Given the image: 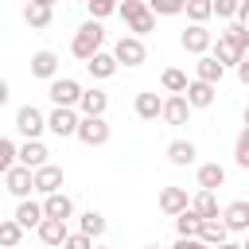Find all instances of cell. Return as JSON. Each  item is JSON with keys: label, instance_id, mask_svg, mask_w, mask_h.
Instances as JSON below:
<instances>
[{"label": "cell", "instance_id": "obj_11", "mask_svg": "<svg viewBox=\"0 0 249 249\" xmlns=\"http://www.w3.org/2000/svg\"><path fill=\"white\" fill-rule=\"evenodd\" d=\"M47 156H51V152H47V144H43V140H23V144L16 148V163H19V167H27V171H35V167L51 163Z\"/></svg>", "mask_w": 249, "mask_h": 249}, {"label": "cell", "instance_id": "obj_19", "mask_svg": "<svg viewBox=\"0 0 249 249\" xmlns=\"http://www.w3.org/2000/svg\"><path fill=\"white\" fill-rule=\"evenodd\" d=\"M4 187H8V195H16V198H27V195H31V171L16 163L12 171H4Z\"/></svg>", "mask_w": 249, "mask_h": 249}, {"label": "cell", "instance_id": "obj_29", "mask_svg": "<svg viewBox=\"0 0 249 249\" xmlns=\"http://www.w3.org/2000/svg\"><path fill=\"white\" fill-rule=\"evenodd\" d=\"M23 19H27V27L43 31V27H51V19H54V8H39V4H27V8H23Z\"/></svg>", "mask_w": 249, "mask_h": 249}, {"label": "cell", "instance_id": "obj_31", "mask_svg": "<svg viewBox=\"0 0 249 249\" xmlns=\"http://www.w3.org/2000/svg\"><path fill=\"white\" fill-rule=\"evenodd\" d=\"M105 226H109V222H105V214L86 210V214H82V230H78V233H86V237H93V241H97V237L105 233Z\"/></svg>", "mask_w": 249, "mask_h": 249}, {"label": "cell", "instance_id": "obj_3", "mask_svg": "<svg viewBox=\"0 0 249 249\" xmlns=\"http://www.w3.org/2000/svg\"><path fill=\"white\" fill-rule=\"evenodd\" d=\"M109 54H113L117 66H144V62H148V47H144V39H136V35H121Z\"/></svg>", "mask_w": 249, "mask_h": 249}, {"label": "cell", "instance_id": "obj_24", "mask_svg": "<svg viewBox=\"0 0 249 249\" xmlns=\"http://www.w3.org/2000/svg\"><path fill=\"white\" fill-rule=\"evenodd\" d=\"M35 233H39V241H43V245H51V249H54V245H62V237H66L70 230H66V222H58V218H43V222L35 226Z\"/></svg>", "mask_w": 249, "mask_h": 249}, {"label": "cell", "instance_id": "obj_48", "mask_svg": "<svg viewBox=\"0 0 249 249\" xmlns=\"http://www.w3.org/2000/svg\"><path fill=\"white\" fill-rule=\"evenodd\" d=\"M148 249H160V245H148Z\"/></svg>", "mask_w": 249, "mask_h": 249}, {"label": "cell", "instance_id": "obj_32", "mask_svg": "<svg viewBox=\"0 0 249 249\" xmlns=\"http://www.w3.org/2000/svg\"><path fill=\"white\" fill-rule=\"evenodd\" d=\"M19 241H23V230L12 218H0V249H19Z\"/></svg>", "mask_w": 249, "mask_h": 249}, {"label": "cell", "instance_id": "obj_20", "mask_svg": "<svg viewBox=\"0 0 249 249\" xmlns=\"http://www.w3.org/2000/svg\"><path fill=\"white\" fill-rule=\"evenodd\" d=\"M19 230H35L39 222H43V206L35 202V198H19V206H16V218H12Z\"/></svg>", "mask_w": 249, "mask_h": 249}, {"label": "cell", "instance_id": "obj_23", "mask_svg": "<svg viewBox=\"0 0 249 249\" xmlns=\"http://www.w3.org/2000/svg\"><path fill=\"white\" fill-rule=\"evenodd\" d=\"M226 78V66H218L210 54H198V62H195V82H206V86H218Z\"/></svg>", "mask_w": 249, "mask_h": 249}, {"label": "cell", "instance_id": "obj_30", "mask_svg": "<svg viewBox=\"0 0 249 249\" xmlns=\"http://www.w3.org/2000/svg\"><path fill=\"white\" fill-rule=\"evenodd\" d=\"M198 226H202V218H198L191 206H187L183 214H175V233H179V237H198Z\"/></svg>", "mask_w": 249, "mask_h": 249}, {"label": "cell", "instance_id": "obj_25", "mask_svg": "<svg viewBox=\"0 0 249 249\" xmlns=\"http://www.w3.org/2000/svg\"><path fill=\"white\" fill-rule=\"evenodd\" d=\"M195 156H198L195 140H171V144H167V163H175V167L195 163Z\"/></svg>", "mask_w": 249, "mask_h": 249}, {"label": "cell", "instance_id": "obj_21", "mask_svg": "<svg viewBox=\"0 0 249 249\" xmlns=\"http://www.w3.org/2000/svg\"><path fill=\"white\" fill-rule=\"evenodd\" d=\"M31 74L35 78H47V82L58 78V54L54 51H35L31 54Z\"/></svg>", "mask_w": 249, "mask_h": 249}, {"label": "cell", "instance_id": "obj_36", "mask_svg": "<svg viewBox=\"0 0 249 249\" xmlns=\"http://www.w3.org/2000/svg\"><path fill=\"white\" fill-rule=\"evenodd\" d=\"M144 4H148L152 16H179L187 0H144Z\"/></svg>", "mask_w": 249, "mask_h": 249}, {"label": "cell", "instance_id": "obj_47", "mask_svg": "<svg viewBox=\"0 0 249 249\" xmlns=\"http://www.w3.org/2000/svg\"><path fill=\"white\" fill-rule=\"evenodd\" d=\"M93 249H105V245H93Z\"/></svg>", "mask_w": 249, "mask_h": 249}, {"label": "cell", "instance_id": "obj_35", "mask_svg": "<svg viewBox=\"0 0 249 249\" xmlns=\"http://www.w3.org/2000/svg\"><path fill=\"white\" fill-rule=\"evenodd\" d=\"M233 163H237L241 171H249V128H241V132H237V144H233Z\"/></svg>", "mask_w": 249, "mask_h": 249}, {"label": "cell", "instance_id": "obj_38", "mask_svg": "<svg viewBox=\"0 0 249 249\" xmlns=\"http://www.w3.org/2000/svg\"><path fill=\"white\" fill-rule=\"evenodd\" d=\"M12 167H16V144L8 136H0V175L12 171Z\"/></svg>", "mask_w": 249, "mask_h": 249}, {"label": "cell", "instance_id": "obj_1", "mask_svg": "<svg viewBox=\"0 0 249 249\" xmlns=\"http://www.w3.org/2000/svg\"><path fill=\"white\" fill-rule=\"evenodd\" d=\"M101 43H105V27H101L97 19H86V23L74 31V39H70V54L86 62L89 54H97V51H101Z\"/></svg>", "mask_w": 249, "mask_h": 249}, {"label": "cell", "instance_id": "obj_46", "mask_svg": "<svg viewBox=\"0 0 249 249\" xmlns=\"http://www.w3.org/2000/svg\"><path fill=\"white\" fill-rule=\"evenodd\" d=\"M27 4H39V8H54L58 0H27Z\"/></svg>", "mask_w": 249, "mask_h": 249}, {"label": "cell", "instance_id": "obj_37", "mask_svg": "<svg viewBox=\"0 0 249 249\" xmlns=\"http://www.w3.org/2000/svg\"><path fill=\"white\" fill-rule=\"evenodd\" d=\"M117 4H121V0H86V8H89V19H97V23H101L105 16H113V12H117Z\"/></svg>", "mask_w": 249, "mask_h": 249}, {"label": "cell", "instance_id": "obj_40", "mask_svg": "<svg viewBox=\"0 0 249 249\" xmlns=\"http://www.w3.org/2000/svg\"><path fill=\"white\" fill-rule=\"evenodd\" d=\"M226 35H230L241 51H249V31H245V23H230V27H226Z\"/></svg>", "mask_w": 249, "mask_h": 249}, {"label": "cell", "instance_id": "obj_18", "mask_svg": "<svg viewBox=\"0 0 249 249\" xmlns=\"http://www.w3.org/2000/svg\"><path fill=\"white\" fill-rule=\"evenodd\" d=\"M132 109H136V117H140V121H156V117H160V109H163V97H160L156 89H144V93H136Z\"/></svg>", "mask_w": 249, "mask_h": 249}, {"label": "cell", "instance_id": "obj_45", "mask_svg": "<svg viewBox=\"0 0 249 249\" xmlns=\"http://www.w3.org/2000/svg\"><path fill=\"white\" fill-rule=\"evenodd\" d=\"M214 249H245L241 241H222V245H214Z\"/></svg>", "mask_w": 249, "mask_h": 249}, {"label": "cell", "instance_id": "obj_44", "mask_svg": "<svg viewBox=\"0 0 249 249\" xmlns=\"http://www.w3.org/2000/svg\"><path fill=\"white\" fill-rule=\"evenodd\" d=\"M8 97H12V89H8V82L0 78V105H8Z\"/></svg>", "mask_w": 249, "mask_h": 249}, {"label": "cell", "instance_id": "obj_49", "mask_svg": "<svg viewBox=\"0 0 249 249\" xmlns=\"http://www.w3.org/2000/svg\"><path fill=\"white\" fill-rule=\"evenodd\" d=\"M82 4H86V0H82Z\"/></svg>", "mask_w": 249, "mask_h": 249}, {"label": "cell", "instance_id": "obj_4", "mask_svg": "<svg viewBox=\"0 0 249 249\" xmlns=\"http://www.w3.org/2000/svg\"><path fill=\"white\" fill-rule=\"evenodd\" d=\"M16 132L27 136V140H39V136L47 132V117H43V109H35V105H19V109H16Z\"/></svg>", "mask_w": 249, "mask_h": 249}, {"label": "cell", "instance_id": "obj_22", "mask_svg": "<svg viewBox=\"0 0 249 249\" xmlns=\"http://www.w3.org/2000/svg\"><path fill=\"white\" fill-rule=\"evenodd\" d=\"M86 70H89V78L105 82V78H113V74H117V62H113V54H109V51H97V54H89V58H86Z\"/></svg>", "mask_w": 249, "mask_h": 249}, {"label": "cell", "instance_id": "obj_27", "mask_svg": "<svg viewBox=\"0 0 249 249\" xmlns=\"http://www.w3.org/2000/svg\"><path fill=\"white\" fill-rule=\"evenodd\" d=\"M226 187V167L222 163H202L198 167V191H218Z\"/></svg>", "mask_w": 249, "mask_h": 249}, {"label": "cell", "instance_id": "obj_33", "mask_svg": "<svg viewBox=\"0 0 249 249\" xmlns=\"http://www.w3.org/2000/svg\"><path fill=\"white\" fill-rule=\"evenodd\" d=\"M160 86H163L167 93H183V89H187V74H183L179 66H167V70L160 74Z\"/></svg>", "mask_w": 249, "mask_h": 249}, {"label": "cell", "instance_id": "obj_43", "mask_svg": "<svg viewBox=\"0 0 249 249\" xmlns=\"http://www.w3.org/2000/svg\"><path fill=\"white\" fill-rule=\"evenodd\" d=\"M237 78H241V82H249V58H241V62H237Z\"/></svg>", "mask_w": 249, "mask_h": 249}, {"label": "cell", "instance_id": "obj_26", "mask_svg": "<svg viewBox=\"0 0 249 249\" xmlns=\"http://www.w3.org/2000/svg\"><path fill=\"white\" fill-rule=\"evenodd\" d=\"M198 241L214 249V245H222V241H230V230H226V226H222L218 218H202V226H198Z\"/></svg>", "mask_w": 249, "mask_h": 249}, {"label": "cell", "instance_id": "obj_28", "mask_svg": "<svg viewBox=\"0 0 249 249\" xmlns=\"http://www.w3.org/2000/svg\"><path fill=\"white\" fill-rule=\"evenodd\" d=\"M191 210H195L198 218H218V195H214V191H198V195L191 198Z\"/></svg>", "mask_w": 249, "mask_h": 249}, {"label": "cell", "instance_id": "obj_6", "mask_svg": "<svg viewBox=\"0 0 249 249\" xmlns=\"http://www.w3.org/2000/svg\"><path fill=\"white\" fill-rule=\"evenodd\" d=\"M78 93H82V86H78L74 78H51V82H47V97H51L58 109H74V105H78Z\"/></svg>", "mask_w": 249, "mask_h": 249}, {"label": "cell", "instance_id": "obj_17", "mask_svg": "<svg viewBox=\"0 0 249 249\" xmlns=\"http://www.w3.org/2000/svg\"><path fill=\"white\" fill-rule=\"evenodd\" d=\"M160 117H163L167 124H187V121H191V105L183 101V93H171V97H163Z\"/></svg>", "mask_w": 249, "mask_h": 249}, {"label": "cell", "instance_id": "obj_2", "mask_svg": "<svg viewBox=\"0 0 249 249\" xmlns=\"http://www.w3.org/2000/svg\"><path fill=\"white\" fill-rule=\"evenodd\" d=\"M117 16L128 23V31H132L136 39H144L148 31H156V16L148 12L144 0H121V4H117Z\"/></svg>", "mask_w": 249, "mask_h": 249}, {"label": "cell", "instance_id": "obj_14", "mask_svg": "<svg viewBox=\"0 0 249 249\" xmlns=\"http://www.w3.org/2000/svg\"><path fill=\"white\" fill-rule=\"evenodd\" d=\"M179 43H183V51H187V54H206L214 39H210V31H206L202 23H191V27L179 35Z\"/></svg>", "mask_w": 249, "mask_h": 249}, {"label": "cell", "instance_id": "obj_34", "mask_svg": "<svg viewBox=\"0 0 249 249\" xmlns=\"http://www.w3.org/2000/svg\"><path fill=\"white\" fill-rule=\"evenodd\" d=\"M183 12L191 16V23H202V27H206V19H210V0H187Z\"/></svg>", "mask_w": 249, "mask_h": 249}, {"label": "cell", "instance_id": "obj_12", "mask_svg": "<svg viewBox=\"0 0 249 249\" xmlns=\"http://www.w3.org/2000/svg\"><path fill=\"white\" fill-rule=\"evenodd\" d=\"M218 222H222L230 233H245V230H249V202H245V198L230 202V206L218 214Z\"/></svg>", "mask_w": 249, "mask_h": 249}, {"label": "cell", "instance_id": "obj_8", "mask_svg": "<svg viewBox=\"0 0 249 249\" xmlns=\"http://www.w3.org/2000/svg\"><path fill=\"white\" fill-rule=\"evenodd\" d=\"M31 191H39V195H54V191H62V167H58V163H43V167H35V171H31Z\"/></svg>", "mask_w": 249, "mask_h": 249}, {"label": "cell", "instance_id": "obj_9", "mask_svg": "<svg viewBox=\"0 0 249 249\" xmlns=\"http://www.w3.org/2000/svg\"><path fill=\"white\" fill-rule=\"evenodd\" d=\"M206 54H210L218 66H237V62L245 58V51H241V47H237V43H233L226 31L218 35V43H210V51H206Z\"/></svg>", "mask_w": 249, "mask_h": 249}, {"label": "cell", "instance_id": "obj_13", "mask_svg": "<svg viewBox=\"0 0 249 249\" xmlns=\"http://www.w3.org/2000/svg\"><path fill=\"white\" fill-rule=\"evenodd\" d=\"M43 218H58V222H66L70 214H74V198L66 195V191H54V195H43Z\"/></svg>", "mask_w": 249, "mask_h": 249}, {"label": "cell", "instance_id": "obj_5", "mask_svg": "<svg viewBox=\"0 0 249 249\" xmlns=\"http://www.w3.org/2000/svg\"><path fill=\"white\" fill-rule=\"evenodd\" d=\"M74 136L86 148H101V144H109V124H105V117H78Z\"/></svg>", "mask_w": 249, "mask_h": 249}, {"label": "cell", "instance_id": "obj_10", "mask_svg": "<svg viewBox=\"0 0 249 249\" xmlns=\"http://www.w3.org/2000/svg\"><path fill=\"white\" fill-rule=\"evenodd\" d=\"M74 128H78V109H51L47 113V132H54L58 140H66V136H74Z\"/></svg>", "mask_w": 249, "mask_h": 249}, {"label": "cell", "instance_id": "obj_42", "mask_svg": "<svg viewBox=\"0 0 249 249\" xmlns=\"http://www.w3.org/2000/svg\"><path fill=\"white\" fill-rule=\"evenodd\" d=\"M171 249H210V245H202L198 237H175V245Z\"/></svg>", "mask_w": 249, "mask_h": 249}, {"label": "cell", "instance_id": "obj_15", "mask_svg": "<svg viewBox=\"0 0 249 249\" xmlns=\"http://www.w3.org/2000/svg\"><path fill=\"white\" fill-rule=\"evenodd\" d=\"M214 97H218V86H206V82H187V89H183V101L191 109H210Z\"/></svg>", "mask_w": 249, "mask_h": 249}, {"label": "cell", "instance_id": "obj_41", "mask_svg": "<svg viewBox=\"0 0 249 249\" xmlns=\"http://www.w3.org/2000/svg\"><path fill=\"white\" fill-rule=\"evenodd\" d=\"M62 249H93V237H86V233H66V237H62Z\"/></svg>", "mask_w": 249, "mask_h": 249}, {"label": "cell", "instance_id": "obj_16", "mask_svg": "<svg viewBox=\"0 0 249 249\" xmlns=\"http://www.w3.org/2000/svg\"><path fill=\"white\" fill-rule=\"evenodd\" d=\"M187 206H191L187 187H163V191H160V210H163V214H171V218H175V214H183Z\"/></svg>", "mask_w": 249, "mask_h": 249}, {"label": "cell", "instance_id": "obj_39", "mask_svg": "<svg viewBox=\"0 0 249 249\" xmlns=\"http://www.w3.org/2000/svg\"><path fill=\"white\" fill-rule=\"evenodd\" d=\"M233 12H237V0H210V16H218V19H233Z\"/></svg>", "mask_w": 249, "mask_h": 249}, {"label": "cell", "instance_id": "obj_7", "mask_svg": "<svg viewBox=\"0 0 249 249\" xmlns=\"http://www.w3.org/2000/svg\"><path fill=\"white\" fill-rule=\"evenodd\" d=\"M78 117H105V109H109V93L105 89H97V86H89V89H82L78 93Z\"/></svg>", "mask_w": 249, "mask_h": 249}]
</instances>
